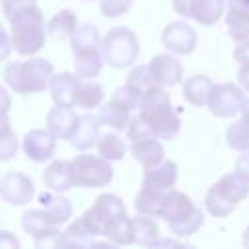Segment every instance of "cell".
<instances>
[{
  "instance_id": "cell-1",
  "label": "cell",
  "mask_w": 249,
  "mask_h": 249,
  "mask_svg": "<svg viewBox=\"0 0 249 249\" xmlns=\"http://www.w3.org/2000/svg\"><path fill=\"white\" fill-rule=\"evenodd\" d=\"M2 12L12 25V49L21 56H33L45 47L47 21L35 0H2Z\"/></svg>"
},
{
  "instance_id": "cell-2",
  "label": "cell",
  "mask_w": 249,
  "mask_h": 249,
  "mask_svg": "<svg viewBox=\"0 0 249 249\" xmlns=\"http://www.w3.org/2000/svg\"><path fill=\"white\" fill-rule=\"evenodd\" d=\"M80 218L95 237L103 235L111 245L132 243V218L126 216L124 202L113 193L99 195Z\"/></svg>"
},
{
  "instance_id": "cell-3",
  "label": "cell",
  "mask_w": 249,
  "mask_h": 249,
  "mask_svg": "<svg viewBox=\"0 0 249 249\" xmlns=\"http://www.w3.org/2000/svg\"><path fill=\"white\" fill-rule=\"evenodd\" d=\"M140 119L160 140H173L181 130V119L171 105L169 93L161 86L150 88L140 99Z\"/></svg>"
},
{
  "instance_id": "cell-4",
  "label": "cell",
  "mask_w": 249,
  "mask_h": 249,
  "mask_svg": "<svg viewBox=\"0 0 249 249\" xmlns=\"http://www.w3.org/2000/svg\"><path fill=\"white\" fill-rule=\"evenodd\" d=\"M160 218H163L167 222L171 233L177 237H189V235L196 233L204 224L202 210L191 200L189 195H185L177 189L165 191Z\"/></svg>"
},
{
  "instance_id": "cell-5",
  "label": "cell",
  "mask_w": 249,
  "mask_h": 249,
  "mask_svg": "<svg viewBox=\"0 0 249 249\" xmlns=\"http://www.w3.org/2000/svg\"><path fill=\"white\" fill-rule=\"evenodd\" d=\"M54 68L47 58L31 56L29 60L8 62L4 68V80L16 93L31 95L41 93L49 88Z\"/></svg>"
},
{
  "instance_id": "cell-6",
  "label": "cell",
  "mask_w": 249,
  "mask_h": 249,
  "mask_svg": "<svg viewBox=\"0 0 249 249\" xmlns=\"http://www.w3.org/2000/svg\"><path fill=\"white\" fill-rule=\"evenodd\" d=\"M249 195V179L239 171L222 175L206 193L204 206L214 218H228L235 206Z\"/></svg>"
},
{
  "instance_id": "cell-7",
  "label": "cell",
  "mask_w": 249,
  "mask_h": 249,
  "mask_svg": "<svg viewBox=\"0 0 249 249\" xmlns=\"http://www.w3.org/2000/svg\"><path fill=\"white\" fill-rule=\"evenodd\" d=\"M101 53L103 60L113 68H126L132 66L140 53L138 37L132 29L119 25L107 31V35L101 39Z\"/></svg>"
},
{
  "instance_id": "cell-8",
  "label": "cell",
  "mask_w": 249,
  "mask_h": 249,
  "mask_svg": "<svg viewBox=\"0 0 249 249\" xmlns=\"http://www.w3.org/2000/svg\"><path fill=\"white\" fill-rule=\"evenodd\" d=\"M113 167L111 161L93 156V154H78L76 158L70 160V177H72V187H82V189H97V187H107L113 181Z\"/></svg>"
},
{
  "instance_id": "cell-9",
  "label": "cell",
  "mask_w": 249,
  "mask_h": 249,
  "mask_svg": "<svg viewBox=\"0 0 249 249\" xmlns=\"http://www.w3.org/2000/svg\"><path fill=\"white\" fill-rule=\"evenodd\" d=\"M243 101H245L243 88L237 86V84L226 82V84H214L206 105H208L212 115L226 119V117L237 115L241 111Z\"/></svg>"
},
{
  "instance_id": "cell-10",
  "label": "cell",
  "mask_w": 249,
  "mask_h": 249,
  "mask_svg": "<svg viewBox=\"0 0 249 249\" xmlns=\"http://www.w3.org/2000/svg\"><path fill=\"white\" fill-rule=\"evenodd\" d=\"M173 10L179 16L208 27L222 19L226 0H173Z\"/></svg>"
},
{
  "instance_id": "cell-11",
  "label": "cell",
  "mask_w": 249,
  "mask_h": 249,
  "mask_svg": "<svg viewBox=\"0 0 249 249\" xmlns=\"http://www.w3.org/2000/svg\"><path fill=\"white\" fill-rule=\"evenodd\" d=\"M21 228L25 230V233H29L33 237L37 247H56L58 245L60 230H58V226H53L47 222L41 208L25 210L21 216Z\"/></svg>"
},
{
  "instance_id": "cell-12",
  "label": "cell",
  "mask_w": 249,
  "mask_h": 249,
  "mask_svg": "<svg viewBox=\"0 0 249 249\" xmlns=\"http://www.w3.org/2000/svg\"><path fill=\"white\" fill-rule=\"evenodd\" d=\"M161 43L173 54H191L196 49V31L183 19L171 21L161 31Z\"/></svg>"
},
{
  "instance_id": "cell-13",
  "label": "cell",
  "mask_w": 249,
  "mask_h": 249,
  "mask_svg": "<svg viewBox=\"0 0 249 249\" xmlns=\"http://www.w3.org/2000/svg\"><path fill=\"white\" fill-rule=\"evenodd\" d=\"M0 196L14 206H23L35 196V185L29 175L21 171H10L0 179Z\"/></svg>"
},
{
  "instance_id": "cell-14",
  "label": "cell",
  "mask_w": 249,
  "mask_h": 249,
  "mask_svg": "<svg viewBox=\"0 0 249 249\" xmlns=\"http://www.w3.org/2000/svg\"><path fill=\"white\" fill-rule=\"evenodd\" d=\"M21 148H23V154H25L27 160L43 163V161H47L54 156L56 138L45 128H33L23 136Z\"/></svg>"
},
{
  "instance_id": "cell-15",
  "label": "cell",
  "mask_w": 249,
  "mask_h": 249,
  "mask_svg": "<svg viewBox=\"0 0 249 249\" xmlns=\"http://www.w3.org/2000/svg\"><path fill=\"white\" fill-rule=\"evenodd\" d=\"M148 68L152 72L154 82L161 88L177 86L183 80V64L173 54L161 53V54L152 56V60L148 62Z\"/></svg>"
},
{
  "instance_id": "cell-16",
  "label": "cell",
  "mask_w": 249,
  "mask_h": 249,
  "mask_svg": "<svg viewBox=\"0 0 249 249\" xmlns=\"http://www.w3.org/2000/svg\"><path fill=\"white\" fill-rule=\"evenodd\" d=\"M226 25L235 43L249 37V0H226Z\"/></svg>"
},
{
  "instance_id": "cell-17",
  "label": "cell",
  "mask_w": 249,
  "mask_h": 249,
  "mask_svg": "<svg viewBox=\"0 0 249 249\" xmlns=\"http://www.w3.org/2000/svg\"><path fill=\"white\" fill-rule=\"evenodd\" d=\"M80 82L82 80L72 72H58V74L53 72L51 82H49V89H51V97H53L54 105H58V107H74Z\"/></svg>"
},
{
  "instance_id": "cell-18",
  "label": "cell",
  "mask_w": 249,
  "mask_h": 249,
  "mask_svg": "<svg viewBox=\"0 0 249 249\" xmlns=\"http://www.w3.org/2000/svg\"><path fill=\"white\" fill-rule=\"evenodd\" d=\"M74 53V70L76 76L82 80H89L95 78L101 68H103V53H101V45H88V47H76L72 49Z\"/></svg>"
},
{
  "instance_id": "cell-19",
  "label": "cell",
  "mask_w": 249,
  "mask_h": 249,
  "mask_svg": "<svg viewBox=\"0 0 249 249\" xmlns=\"http://www.w3.org/2000/svg\"><path fill=\"white\" fill-rule=\"evenodd\" d=\"M78 115L72 107H54L47 113V130L56 140H70L76 126H78Z\"/></svg>"
},
{
  "instance_id": "cell-20",
  "label": "cell",
  "mask_w": 249,
  "mask_h": 249,
  "mask_svg": "<svg viewBox=\"0 0 249 249\" xmlns=\"http://www.w3.org/2000/svg\"><path fill=\"white\" fill-rule=\"evenodd\" d=\"M177 175H179L177 163L163 158L160 163H156V165L144 169L142 185L154 187V189H160V191H167V189H173V187H175Z\"/></svg>"
},
{
  "instance_id": "cell-21",
  "label": "cell",
  "mask_w": 249,
  "mask_h": 249,
  "mask_svg": "<svg viewBox=\"0 0 249 249\" xmlns=\"http://www.w3.org/2000/svg\"><path fill=\"white\" fill-rule=\"evenodd\" d=\"M99 119L93 117L91 113H86V115H80L78 119V126L70 138L72 146L80 152H86L89 148H93L97 144V138H99Z\"/></svg>"
},
{
  "instance_id": "cell-22",
  "label": "cell",
  "mask_w": 249,
  "mask_h": 249,
  "mask_svg": "<svg viewBox=\"0 0 249 249\" xmlns=\"http://www.w3.org/2000/svg\"><path fill=\"white\" fill-rule=\"evenodd\" d=\"M39 202L43 204V208H41L43 216L53 226H60V224L68 222V218L72 216V202L66 196L53 195V193H43L39 196Z\"/></svg>"
},
{
  "instance_id": "cell-23",
  "label": "cell",
  "mask_w": 249,
  "mask_h": 249,
  "mask_svg": "<svg viewBox=\"0 0 249 249\" xmlns=\"http://www.w3.org/2000/svg\"><path fill=\"white\" fill-rule=\"evenodd\" d=\"M130 152H132V158L146 169V167H152L156 163H160L165 156V150H163V144L160 142L158 136H148V138H142V140H136V142H130Z\"/></svg>"
},
{
  "instance_id": "cell-24",
  "label": "cell",
  "mask_w": 249,
  "mask_h": 249,
  "mask_svg": "<svg viewBox=\"0 0 249 249\" xmlns=\"http://www.w3.org/2000/svg\"><path fill=\"white\" fill-rule=\"evenodd\" d=\"M212 88H214V82L206 74H193L183 82V97L187 103L195 107H202L208 103Z\"/></svg>"
},
{
  "instance_id": "cell-25",
  "label": "cell",
  "mask_w": 249,
  "mask_h": 249,
  "mask_svg": "<svg viewBox=\"0 0 249 249\" xmlns=\"http://www.w3.org/2000/svg\"><path fill=\"white\" fill-rule=\"evenodd\" d=\"M43 183L47 189L54 193H64L72 189V177H70V161L68 160H53L47 169L43 171Z\"/></svg>"
},
{
  "instance_id": "cell-26",
  "label": "cell",
  "mask_w": 249,
  "mask_h": 249,
  "mask_svg": "<svg viewBox=\"0 0 249 249\" xmlns=\"http://www.w3.org/2000/svg\"><path fill=\"white\" fill-rule=\"evenodd\" d=\"M130 113L132 111L124 103H121L119 99L111 97L109 103L101 105L97 119H99L101 124H105V126H109V128L119 132V130H126V124L130 121Z\"/></svg>"
},
{
  "instance_id": "cell-27",
  "label": "cell",
  "mask_w": 249,
  "mask_h": 249,
  "mask_svg": "<svg viewBox=\"0 0 249 249\" xmlns=\"http://www.w3.org/2000/svg\"><path fill=\"white\" fill-rule=\"evenodd\" d=\"M163 198H165V191H160V189L142 185L140 191H138V195H136V198H134V208H136L138 214L160 218Z\"/></svg>"
},
{
  "instance_id": "cell-28",
  "label": "cell",
  "mask_w": 249,
  "mask_h": 249,
  "mask_svg": "<svg viewBox=\"0 0 249 249\" xmlns=\"http://www.w3.org/2000/svg\"><path fill=\"white\" fill-rule=\"evenodd\" d=\"M58 245H66V247H91V245H95V235L88 230L84 220L78 218L64 231H60Z\"/></svg>"
},
{
  "instance_id": "cell-29",
  "label": "cell",
  "mask_w": 249,
  "mask_h": 249,
  "mask_svg": "<svg viewBox=\"0 0 249 249\" xmlns=\"http://www.w3.org/2000/svg\"><path fill=\"white\" fill-rule=\"evenodd\" d=\"M78 27V18L72 10H60L47 21V35L60 41L70 37Z\"/></svg>"
},
{
  "instance_id": "cell-30",
  "label": "cell",
  "mask_w": 249,
  "mask_h": 249,
  "mask_svg": "<svg viewBox=\"0 0 249 249\" xmlns=\"http://www.w3.org/2000/svg\"><path fill=\"white\" fill-rule=\"evenodd\" d=\"M158 237H160V228L152 216L138 214L136 218H132V243L152 247L158 241Z\"/></svg>"
},
{
  "instance_id": "cell-31",
  "label": "cell",
  "mask_w": 249,
  "mask_h": 249,
  "mask_svg": "<svg viewBox=\"0 0 249 249\" xmlns=\"http://www.w3.org/2000/svg\"><path fill=\"white\" fill-rule=\"evenodd\" d=\"M154 86H158V84L154 82L148 64H136V66H132V70L128 72L126 82H124V88H126L132 95H136L138 101H140L142 95H144L150 88H154Z\"/></svg>"
},
{
  "instance_id": "cell-32",
  "label": "cell",
  "mask_w": 249,
  "mask_h": 249,
  "mask_svg": "<svg viewBox=\"0 0 249 249\" xmlns=\"http://www.w3.org/2000/svg\"><path fill=\"white\" fill-rule=\"evenodd\" d=\"M97 152L101 158L109 160V161H117V160H123L124 158V152H126V146H124V140L117 134V132H107V134H99L97 138Z\"/></svg>"
},
{
  "instance_id": "cell-33",
  "label": "cell",
  "mask_w": 249,
  "mask_h": 249,
  "mask_svg": "<svg viewBox=\"0 0 249 249\" xmlns=\"http://www.w3.org/2000/svg\"><path fill=\"white\" fill-rule=\"evenodd\" d=\"M105 97V89L101 84L88 80V82H80L78 93H76V105L84 107V109H93L97 105H101Z\"/></svg>"
},
{
  "instance_id": "cell-34",
  "label": "cell",
  "mask_w": 249,
  "mask_h": 249,
  "mask_svg": "<svg viewBox=\"0 0 249 249\" xmlns=\"http://www.w3.org/2000/svg\"><path fill=\"white\" fill-rule=\"evenodd\" d=\"M226 142L231 150L235 152H245L249 150V126L241 121L231 123L226 128Z\"/></svg>"
},
{
  "instance_id": "cell-35",
  "label": "cell",
  "mask_w": 249,
  "mask_h": 249,
  "mask_svg": "<svg viewBox=\"0 0 249 249\" xmlns=\"http://www.w3.org/2000/svg\"><path fill=\"white\" fill-rule=\"evenodd\" d=\"M18 152V138L8 119H0V161H8Z\"/></svg>"
},
{
  "instance_id": "cell-36",
  "label": "cell",
  "mask_w": 249,
  "mask_h": 249,
  "mask_svg": "<svg viewBox=\"0 0 249 249\" xmlns=\"http://www.w3.org/2000/svg\"><path fill=\"white\" fill-rule=\"evenodd\" d=\"M134 0H99V10L105 18H119L130 10Z\"/></svg>"
},
{
  "instance_id": "cell-37",
  "label": "cell",
  "mask_w": 249,
  "mask_h": 249,
  "mask_svg": "<svg viewBox=\"0 0 249 249\" xmlns=\"http://www.w3.org/2000/svg\"><path fill=\"white\" fill-rule=\"evenodd\" d=\"M10 53H12V41H10V35L4 31L2 23H0V62L8 60Z\"/></svg>"
},
{
  "instance_id": "cell-38",
  "label": "cell",
  "mask_w": 249,
  "mask_h": 249,
  "mask_svg": "<svg viewBox=\"0 0 249 249\" xmlns=\"http://www.w3.org/2000/svg\"><path fill=\"white\" fill-rule=\"evenodd\" d=\"M16 247H19V239L8 230H0V249H16Z\"/></svg>"
},
{
  "instance_id": "cell-39",
  "label": "cell",
  "mask_w": 249,
  "mask_h": 249,
  "mask_svg": "<svg viewBox=\"0 0 249 249\" xmlns=\"http://www.w3.org/2000/svg\"><path fill=\"white\" fill-rule=\"evenodd\" d=\"M233 58L235 62L243 64V62H249V37L241 43H237V47L233 49Z\"/></svg>"
},
{
  "instance_id": "cell-40",
  "label": "cell",
  "mask_w": 249,
  "mask_h": 249,
  "mask_svg": "<svg viewBox=\"0 0 249 249\" xmlns=\"http://www.w3.org/2000/svg\"><path fill=\"white\" fill-rule=\"evenodd\" d=\"M10 107H12V97H10V93L0 86V119H8Z\"/></svg>"
},
{
  "instance_id": "cell-41",
  "label": "cell",
  "mask_w": 249,
  "mask_h": 249,
  "mask_svg": "<svg viewBox=\"0 0 249 249\" xmlns=\"http://www.w3.org/2000/svg\"><path fill=\"white\" fill-rule=\"evenodd\" d=\"M239 154H241V156H239L237 161H235V171H239L243 177L249 179V150L239 152Z\"/></svg>"
},
{
  "instance_id": "cell-42",
  "label": "cell",
  "mask_w": 249,
  "mask_h": 249,
  "mask_svg": "<svg viewBox=\"0 0 249 249\" xmlns=\"http://www.w3.org/2000/svg\"><path fill=\"white\" fill-rule=\"evenodd\" d=\"M237 82H239V86L243 88V91H249V62L239 64V70H237Z\"/></svg>"
},
{
  "instance_id": "cell-43",
  "label": "cell",
  "mask_w": 249,
  "mask_h": 249,
  "mask_svg": "<svg viewBox=\"0 0 249 249\" xmlns=\"http://www.w3.org/2000/svg\"><path fill=\"white\" fill-rule=\"evenodd\" d=\"M241 123H245L247 126H249V97H245V101H243V105H241Z\"/></svg>"
},
{
  "instance_id": "cell-44",
  "label": "cell",
  "mask_w": 249,
  "mask_h": 249,
  "mask_svg": "<svg viewBox=\"0 0 249 249\" xmlns=\"http://www.w3.org/2000/svg\"><path fill=\"white\" fill-rule=\"evenodd\" d=\"M243 245L249 249V226L245 228V231H243Z\"/></svg>"
}]
</instances>
